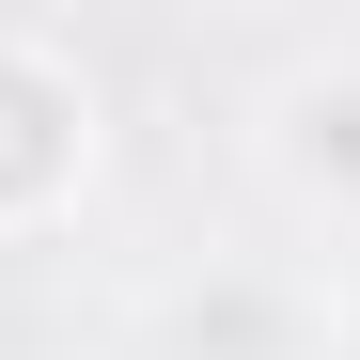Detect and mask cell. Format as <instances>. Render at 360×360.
<instances>
[{"label":"cell","instance_id":"cell-3","mask_svg":"<svg viewBox=\"0 0 360 360\" xmlns=\"http://www.w3.org/2000/svg\"><path fill=\"white\" fill-rule=\"evenodd\" d=\"M266 172L297 188V219L360 235V32L345 47H297L266 79Z\"/></svg>","mask_w":360,"mask_h":360},{"label":"cell","instance_id":"cell-2","mask_svg":"<svg viewBox=\"0 0 360 360\" xmlns=\"http://www.w3.org/2000/svg\"><path fill=\"white\" fill-rule=\"evenodd\" d=\"M345 282L314 251H188L141 297V360H329Z\"/></svg>","mask_w":360,"mask_h":360},{"label":"cell","instance_id":"cell-1","mask_svg":"<svg viewBox=\"0 0 360 360\" xmlns=\"http://www.w3.org/2000/svg\"><path fill=\"white\" fill-rule=\"evenodd\" d=\"M110 172V79L79 63V32L0 16V251L63 235Z\"/></svg>","mask_w":360,"mask_h":360}]
</instances>
